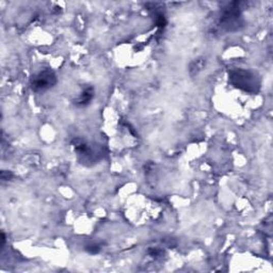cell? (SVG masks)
<instances>
[{
  "label": "cell",
  "mask_w": 273,
  "mask_h": 273,
  "mask_svg": "<svg viewBox=\"0 0 273 273\" xmlns=\"http://www.w3.org/2000/svg\"><path fill=\"white\" fill-rule=\"evenodd\" d=\"M85 251L91 255H95L100 252V247L96 243H90L85 247Z\"/></svg>",
  "instance_id": "cell-7"
},
{
  "label": "cell",
  "mask_w": 273,
  "mask_h": 273,
  "mask_svg": "<svg viewBox=\"0 0 273 273\" xmlns=\"http://www.w3.org/2000/svg\"><path fill=\"white\" fill-rule=\"evenodd\" d=\"M230 81L237 88L247 91V92H255L259 87L256 75L251 71L247 70H233L230 72Z\"/></svg>",
  "instance_id": "cell-4"
},
{
  "label": "cell",
  "mask_w": 273,
  "mask_h": 273,
  "mask_svg": "<svg viewBox=\"0 0 273 273\" xmlns=\"http://www.w3.org/2000/svg\"><path fill=\"white\" fill-rule=\"evenodd\" d=\"M11 177H13V174L9 172V171H3L2 172V179L3 180H9Z\"/></svg>",
  "instance_id": "cell-8"
},
{
  "label": "cell",
  "mask_w": 273,
  "mask_h": 273,
  "mask_svg": "<svg viewBox=\"0 0 273 273\" xmlns=\"http://www.w3.org/2000/svg\"><path fill=\"white\" fill-rule=\"evenodd\" d=\"M94 96H95V89L92 86H86L81 90V92L78 95V97H76L73 100V104L77 108L88 107L91 102H92Z\"/></svg>",
  "instance_id": "cell-5"
},
{
  "label": "cell",
  "mask_w": 273,
  "mask_h": 273,
  "mask_svg": "<svg viewBox=\"0 0 273 273\" xmlns=\"http://www.w3.org/2000/svg\"><path fill=\"white\" fill-rule=\"evenodd\" d=\"M204 66H205V60L203 58L196 59L195 61L191 62V64H190V68H189L190 75L191 76L198 75L203 70Z\"/></svg>",
  "instance_id": "cell-6"
},
{
  "label": "cell",
  "mask_w": 273,
  "mask_h": 273,
  "mask_svg": "<svg viewBox=\"0 0 273 273\" xmlns=\"http://www.w3.org/2000/svg\"><path fill=\"white\" fill-rule=\"evenodd\" d=\"M5 243H6V235H5V233H3L2 234V248H4Z\"/></svg>",
  "instance_id": "cell-9"
},
{
  "label": "cell",
  "mask_w": 273,
  "mask_h": 273,
  "mask_svg": "<svg viewBox=\"0 0 273 273\" xmlns=\"http://www.w3.org/2000/svg\"><path fill=\"white\" fill-rule=\"evenodd\" d=\"M72 146L78 156V160L84 166H93L101 159V153L95 151L91 144L81 138L73 139Z\"/></svg>",
  "instance_id": "cell-2"
},
{
  "label": "cell",
  "mask_w": 273,
  "mask_h": 273,
  "mask_svg": "<svg viewBox=\"0 0 273 273\" xmlns=\"http://www.w3.org/2000/svg\"><path fill=\"white\" fill-rule=\"evenodd\" d=\"M243 24L241 10L238 3L229 4L221 10L220 26L227 32H234L241 28Z\"/></svg>",
  "instance_id": "cell-1"
},
{
  "label": "cell",
  "mask_w": 273,
  "mask_h": 273,
  "mask_svg": "<svg viewBox=\"0 0 273 273\" xmlns=\"http://www.w3.org/2000/svg\"><path fill=\"white\" fill-rule=\"evenodd\" d=\"M57 83H58V78L54 71L51 68H44L31 77L30 88L33 92L42 93L52 89Z\"/></svg>",
  "instance_id": "cell-3"
}]
</instances>
